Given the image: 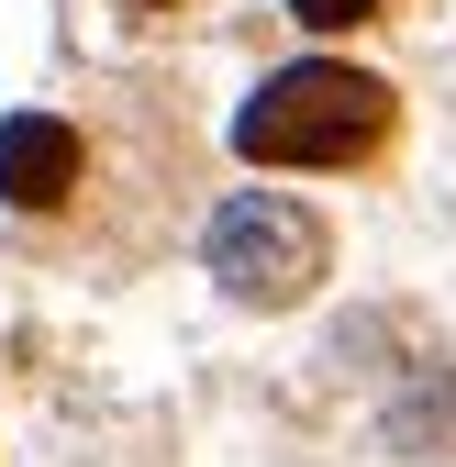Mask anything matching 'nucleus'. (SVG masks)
Segmentation results:
<instances>
[{
    "label": "nucleus",
    "mask_w": 456,
    "mask_h": 467,
    "mask_svg": "<svg viewBox=\"0 0 456 467\" xmlns=\"http://www.w3.org/2000/svg\"><path fill=\"white\" fill-rule=\"evenodd\" d=\"M212 289L223 301H245V312H290L301 289H323V223L301 201H223L212 212Z\"/></svg>",
    "instance_id": "nucleus-2"
},
{
    "label": "nucleus",
    "mask_w": 456,
    "mask_h": 467,
    "mask_svg": "<svg viewBox=\"0 0 456 467\" xmlns=\"http://www.w3.org/2000/svg\"><path fill=\"white\" fill-rule=\"evenodd\" d=\"M134 12H179V0H134Z\"/></svg>",
    "instance_id": "nucleus-5"
},
{
    "label": "nucleus",
    "mask_w": 456,
    "mask_h": 467,
    "mask_svg": "<svg viewBox=\"0 0 456 467\" xmlns=\"http://www.w3.org/2000/svg\"><path fill=\"white\" fill-rule=\"evenodd\" d=\"M234 145L256 167H368L389 145V89L368 67H278L245 111H234Z\"/></svg>",
    "instance_id": "nucleus-1"
},
{
    "label": "nucleus",
    "mask_w": 456,
    "mask_h": 467,
    "mask_svg": "<svg viewBox=\"0 0 456 467\" xmlns=\"http://www.w3.org/2000/svg\"><path fill=\"white\" fill-rule=\"evenodd\" d=\"M67 190H78V134L56 111H12L0 123V201L12 212H56Z\"/></svg>",
    "instance_id": "nucleus-3"
},
{
    "label": "nucleus",
    "mask_w": 456,
    "mask_h": 467,
    "mask_svg": "<svg viewBox=\"0 0 456 467\" xmlns=\"http://www.w3.org/2000/svg\"><path fill=\"white\" fill-rule=\"evenodd\" d=\"M368 12H389V0H290V23H312V34H346Z\"/></svg>",
    "instance_id": "nucleus-4"
}]
</instances>
